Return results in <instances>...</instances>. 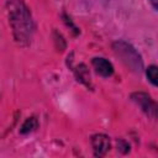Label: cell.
Segmentation results:
<instances>
[{
  "instance_id": "cell-2",
  "label": "cell",
  "mask_w": 158,
  "mask_h": 158,
  "mask_svg": "<svg viewBox=\"0 0 158 158\" xmlns=\"http://www.w3.org/2000/svg\"><path fill=\"white\" fill-rule=\"evenodd\" d=\"M93 147L98 154H104L110 148L109 138L104 135H96L93 137Z\"/></svg>"
},
{
  "instance_id": "cell-1",
  "label": "cell",
  "mask_w": 158,
  "mask_h": 158,
  "mask_svg": "<svg viewBox=\"0 0 158 158\" xmlns=\"http://www.w3.org/2000/svg\"><path fill=\"white\" fill-rule=\"evenodd\" d=\"M93 65H94L95 70L102 77H110L114 73L112 64L109 60H106L105 58H94L93 59Z\"/></svg>"
},
{
  "instance_id": "cell-3",
  "label": "cell",
  "mask_w": 158,
  "mask_h": 158,
  "mask_svg": "<svg viewBox=\"0 0 158 158\" xmlns=\"http://www.w3.org/2000/svg\"><path fill=\"white\" fill-rule=\"evenodd\" d=\"M147 78L149 79V81L153 85L158 84V68L156 65H151L147 69Z\"/></svg>"
},
{
  "instance_id": "cell-5",
  "label": "cell",
  "mask_w": 158,
  "mask_h": 158,
  "mask_svg": "<svg viewBox=\"0 0 158 158\" xmlns=\"http://www.w3.org/2000/svg\"><path fill=\"white\" fill-rule=\"evenodd\" d=\"M149 1H151V4H152L153 9L157 10V9H158V0H149Z\"/></svg>"
},
{
  "instance_id": "cell-4",
  "label": "cell",
  "mask_w": 158,
  "mask_h": 158,
  "mask_svg": "<svg viewBox=\"0 0 158 158\" xmlns=\"http://www.w3.org/2000/svg\"><path fill=\"white\" fill-rule=\"evenodd\" d=\"M33 122H35V120H33V118H28V120L26 121V123L22 126L21 132H22V133H26V132L31 131V130H32V127H33V126H32V123H33Z\"/></svg>"
}]
</instances>
